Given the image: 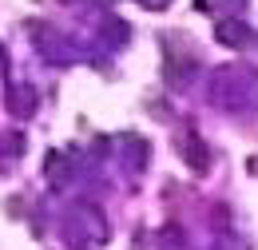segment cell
<instances>
[{"instance_id":"cell-1","label":"cell","mask_w":258,"mask_h":250,"mask_svg":"<svg viewBox=\"0 0 258 250\" xmlns=\"http://www.w3.org/2000/svg\"><path fill=\"white\" fill-rule=\"evenodd\" d=\"M179 151H183V159L191 163V171H199V175L211 167V155H207V147L199 143V135H183V139H179Z\"/></svg>"},{"instance_id":"cell-2","label":"cell","mask_w":258,"mask_h":250,"mask_svg":"<svg viewBox=\"0 0 258 250\" xmlns=\"http://www.w3.org/2000/svg\"><path fill=\"white\" fill-rule=\"evenodd\" d=\"M219 40H223L226 48H234V44L246 40V28H242L238 20H223V24H219Z\"/></svg>"},{"instance_id":"cell-3","label":"cell","mask_w":258,"mask_h":250,"mask_svg":"<svg viewBox=\"0 0 258 250\" xmlns=\"http://www.w3.org/2000/svg\"><path fill=\"white\" fill-rule=\"evenodd\" d=\"M147 8H167V0H143Z\"/></svg>"}]
</instances>
